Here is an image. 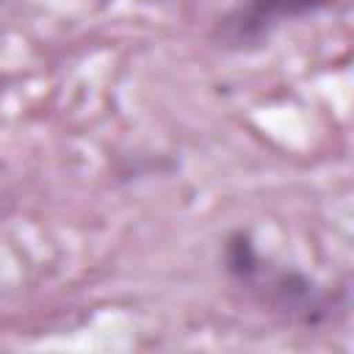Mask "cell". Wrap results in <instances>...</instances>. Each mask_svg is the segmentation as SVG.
Returning <instances> with one entry per match:
<instances>
[{
	"instance_id": "obj_1",
	"label": "cell",
	"mask_w": 354,
	"mask_h": 354,
	"mask_svg": "<svg viewBox=\"0 0 354 354\" xmlns=\"http://www.w3.org/2000/svg\"><path fill=\"white\" fill-rule=\"evenodd\" d=\"M324 6L326 0H249L232 19H227L230 22L227 28H230L232 41H252L268 33L282 19L313 14Z\"/></svg>"
}]
</instances>
